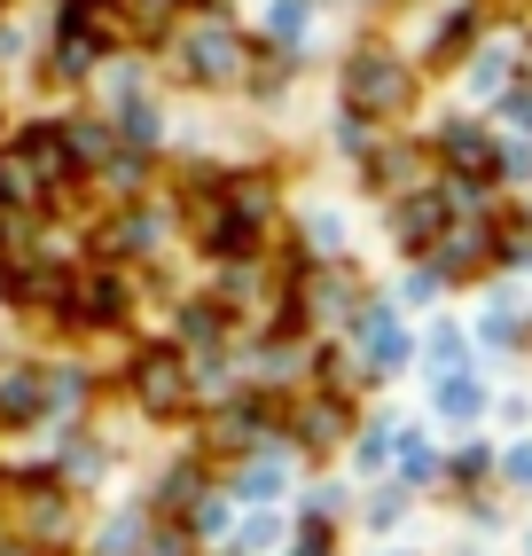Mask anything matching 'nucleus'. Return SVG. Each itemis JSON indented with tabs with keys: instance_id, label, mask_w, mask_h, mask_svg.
Wrapping results in <instances>:
<instances>
[{
	"instance_id": "f257e3e1",
	"label": "nucleus",
	"mask_w": 532,
	"mask_h": 556,
	"mask_svg": "<svg viewBox=\"0 0 532 556\" xmlns=\"http://www.w3.org/2000/svg\"><path fill=\"white\" fill-rule=\"evenodd\" d=\"M407 102V71L392 55H360L353 63V110H368V118H384V110Z\"/></svg>"
},
{
	"instance_id": "f03ea898",
	"label": "nucleus",
	"mask_w": 532,
	"mask_h": 556,
	"mask_svg": "<svg viewBox=\"0 0 532 556\" xmlns=\"http://www.w3.org/2000/svg\"><path fill=\"white\" fill-rule=\"evenodd\" d=\"M134 384H141V400L157 407V416H180V407H188V368H180V353H165V345L134 368Z\"/></svg>"
},
{
	"instance_id": "7ed1b4c3",
	"label": "nucleus",
	"mask_w": 532,
	"mask_h": 556,
	"mask_svg": "<svg viewBox=\"0 0 532 556\" xmlns=\"http://www.w3.org/2000/svg\"><path fill=\"white\" fill-rule=\"evenodd\" d=\"M71 321H118L126 314V290H118V275H94V282H79V290H71Z\"/></svg>"
},
{
	"instance_id": "20e7f679",
	"label": "nucleus",
	"mask_w": 532,
	"mask_h": 556,
	"mask_svg": "<svg viewBox=\"0 0 532 556\" xmlns=\"http://www.w3.org/2000/svg\"><path fill=\"white\" fill-rule=\"evenodd\" d=\"M439 219H446V204H439V197H415V204L400 212V243H407V251H423V243L439 236Z\"/></svg>"
},
{
	"instance_id": "39448f33",
	"label": "nucleus",
	"mask_w": 532,
	"mask_h": 556,
	"mask_svg": "<svg viewBox=\"0 0 532 556\" xmlns=\"http://www.w3.org/2000/svg\"><path fill=\"white\" fill-rule=\"evenodd\" d=\"M446 157L463 165V173H493V150H485V134H463V126L446 134Z\"/></svg>"
},
{
	"instance_id": "423d86ee",
	"label": "nucleus",
	"mask_w": 532,
	"mask_h": 556,
	"mask_svg": "<svg viewBox=\"0 0 532 556\" xmlns=\"http://www.w3.org/2000/svg\"><path fill=\"white\" fill-rule=\"evenodd\" d=\"M31 407H40V384H31V377H9V384H0V416H31Z\"/></svg>"
}]
</instances>
